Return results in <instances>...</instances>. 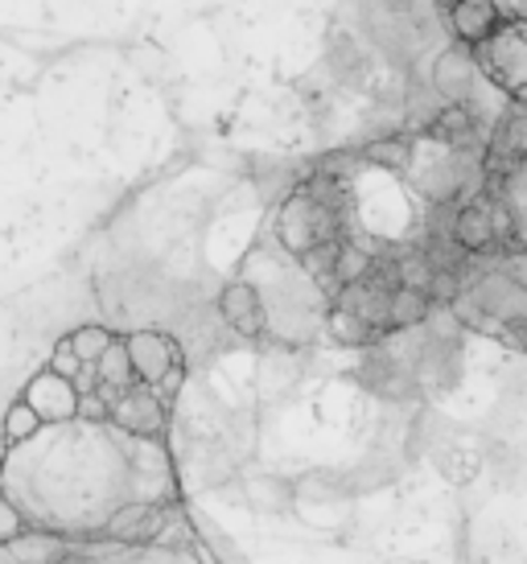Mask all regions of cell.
Wrapping results in <instances>:
<instances>
[{"mask_svg":"<svg viewBox=\"0 0 527 564\" xmlns=\"http://www.w3.org/2000/svg\"><path fill=\"white\" fill-rule=\"evenodd\" d=\"M474 54H478L482 75L495 83L498 91H507L512 99L527 91V37L519 25H503L495 37L474 46Z\"/></svg>","mask_w":527,"mask_h":564,"instance_id":"cell-1","label":"cell"},{"mask_svg":"<svg viewBox=\"0 0 527 564\" xmlns=\"http://www.w3.org/2000/svg\"><path fill=\"white\" fill-rule=\"evenodd\" d=\"M429 83H433V91L441 95L450 108H465V104L474 99V91L486 83L474 46L453 42V46L441 50V54H437V63H433V79Z\"/></svg>","mask_w":527,"mask_h":564,"instance_id":"cell-2","label":"cell"},{"mask_svg":"<svg viewBox=\"0 0 527 564\" xmlns=\"http://www.w3.org/2000/svg\"><path fill=\"white\" fill-rule=\"evenodd\" d=\"M165 424H170V404H161L153 388H144V383L111 400V429H120L128 437L157 441L165 433Z\"/></svg>","mask_w":527,"mask_h":564,"instance_id":"cell-3","label":"cell"},{"mask_svg":"<svg viewBox=\"0 0 527 564\" xmlns=\"http://www.w3.org/2000/svg\"><path fill=\"white\" fill-rule=\"evenodd\" d=\"M125 346H128V359H132V376L144 388H157L173 367H182V350L161 329H137V334L125 338Z\"/></svg>","mask_w":527,"mask_h":564,"instance_id":"cell-4","label":"cell"},{"mask_svg":"<svg viewBox=\"0 0 527 564\" xmlns=\"http://www.w3.org/2000/svg\"><path fill=\"white\" fill-rule=\"evenodd\" d=\"M25 404L42 416V424H71L78 421V388L71 379L54 376V371H37V376L25 383Z\"/></svg>","mask_w":527,"mask_h":564,"instance_id":"cell-5","label":"cell"},{"mask_svg":"<svg viewBox=\"0 0 527 564\" xmlns=\"http://www.w3.org/2000/svg\"><path fill=\"white\" fill-rule=\"evenodd\" d=\"M218 317H223L239 338H260L264 329H268L260 289L251 281H232L218 293Z\"/></svg>","mask_w":527,"mask_h":564,"instance_id":"cell-6","label":"cell"},{"mask_svg":"<svg viewBox=\"0 0 527 564\" xmlns=\"http://www.w3.org/2000/svg\"><path fill=\"white\" fill-rule=\"evenodd\" d=\"M450 30L465 46H482L486 37L503 30V17H498L495 0H462L450 9Z\"/></svg>","mask_w":527,"mask_h":564,"instance_id":"cell-7","label":"cell"},{"mask_svg":"<svg viewBox=\"0 0 527 564\" xmlns=\"http://www.w3.org/2000/svg\"><path fill=\"white\" fill-rule=\"evenodd\" d=\"M491 189H498V198L503 206L512 210L515 219V248L527 251V158L515 165L512 173H503V177H486Z\"/></svg>","mask_w":527,"mask_h":564,"instance_id":"cell-8","label":"cell"},{"mask_svg":"<svg viewBox=\"0 0 527 564\" xmlns=\"http://www.w3.org/2000/svg\"><path fill=\"white\" fill-rule=\"evenodd\" d=\"M95 383L99 388H108V392H128V388H137V376H132V359H128V346L125 338H116L108 346V355L95 362Z\"/></svg>","mask_w":527,"mask_h":564,"instance_id":"cell-9","label":"cell"},{"mask_svg":"<svg viewBox=\"0 0 527 564\" xmlns=\"http://www.w3.org/2000/svg\"><path fill=\"white\" fill-rule=\"evenodd\" d=\"M326 329H330V338L342 346H372V343H384V334L375 326H367L358 314H351V310H330L326 314Z\"/></svg>","mask_w":527,"mask_h":564,"instance_id":"cell-10","label":"cell"},{"mask_svg":"<svg viewBox=\"0 0 527 564\" xmlns=\"http://www.w3.org/2000/svg\"><path fill=\"white\" fill-rule=\"evenodd\" d=\"M363 161L384 165V170H391V173H408V165H412V137H384V141H372L363 149Z\"/></svg>","mask_w":527,"mask_h":564,"instance_id":"cell-11","label":"cell"},{"mask_svg":"<svg viewBox=\"0 0 527 564\" xmlns=\"http://www.w3.org/2000/svg\"><path fill=\"white\" fill-rule=\"evenodd\" d=\"M71 346H75V355L83 359V367H95V362L108 355V346L116 343V334L108 326H78L66 334Z\"/></svg>","mask_w":527,"mask_h":564,"instance_id":"cell-12","label":"cell"},{"mask_svg":"<svg viewBox=\"0 0 527 564\" xmlns=\"http://www.w3.org/2000/svg\"><path fill=\"white\" fill-rule=\"evenodd\" d=\"M37 429H42V416H37L25 400H13L9 412H4V421H0V433H4L9 445H25V441H33L37 437Z\"/></svg>","mask_w":527,"mask_h":564,"instance_id":"cell-13","label":"cell"},{"mask_svg":"<svg viewBox=\"0 0 527 564\" xmlns=\"http://www.w3.org/2000/svg\"><path fill=\"white\" fill-rule=\"evenodd\" d=\"M54 376H63V379H71V383H78V379L87 376L92 367H83V359L75 355V346H71V338H58L54 343V350H50V362H46Z\"/></svg>","mask_w":527,"mask_h":564,"instance_id":"cell-14","label":"cell"},{"mask_svg":"<svg viewBox=\"0 0 527 564\" xmlns=\"http://www.w3.org/2000/svg\"><path fill=\"white\" fill-rule=\"evenodd\" d=\"M25 532H33L30 519L21 516V507L9 502V495L0 490V549H4V544H13V540H21Z\"/></svg>","mask_w":527,"mask_h":564,"instance_id":"cell-15","label":"cell"},{"mask_svg":"<svg viewBox=\"0 0 527 564\" xmlns=\"http://www.w3.org/2000/svg\"><path fill=\"white\" fill-rule=\"evenodd\" d=\"M284 486H280V478H251L248 482V499L260 507V511H277V507H284Z\"/></svg>","mask_w":527,"mask_h":564,"instance_id":"cell-16","label":"cell"},{"mask_svg":"<svg viewBox=\"0 0 527 564\" xmlns=\"http://www.w3.org/2000/svg\"><path fill=\"white\" fill-rule=\"evenodd\" d=\"M453 4H462V0H441V9H453Z\"/></svg>","mask_w":527,"mask_h":564,"instance_id":"cell-17","label":"cell"}]
</instances>
